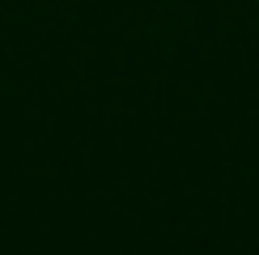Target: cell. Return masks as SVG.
<instances>
[]
</instances>
